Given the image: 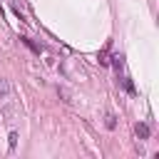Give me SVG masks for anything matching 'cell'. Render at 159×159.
Here are the masks:
<instances>
[{"label":"cell","mask_w":159,"mask_h":159,"mask_svg":"<svg viewBox=\"0 0 159 159\" xmlns=\"http://www.w3.org/2000/svg\"><path fill=\"white\" fill-rule=\"evenodd\" d=\"M134 132H137V137H139V139H149V127H147L144 122H139V124L134 127Z\"/></svg>","instance_id":"6da1fadb"},{"label":"cell","mask_w":159,"mask_h":159,"mask_svg":"<svg viewBox=\"0 0 159 159\" xmlns=\"http://www.w3.org/2000/svg\"><path fill=\"white\" fill-rule=\"evenodd\" d=\"M7 94H10V82L0 80V97H7Z\"/></svg>","instance_id":"7a4b0ae2"},{"label":"cell","mask_w":159,"mask_h":159,"mask_svg":"<svg viewBox=\"0 0 159 159\" xmlns=\"http://www.w3.org/2000/svg\"><path fill=\"white\" fill-rule=\"evenodd\" d=\"M22 42H25V45H27V47H30L32 52H37V55H40V50H42V47H37V45H35L32 40H27V37H22Z\"/></svg>","instance_id":"3957f363"},{"label":"cell","mask_w":159,"mask_h":159,"mask_svg":"<svg viewBox=\"0 0 159 159\" xmlns=\"http://www.w3.org/2000/svg\"><path fill=\"white\" fill-rule=\"evenodd\" d=\"M104 124H107L109 129H114V127H117V119H114V114H107V117H104Z\"/></svg>","instance_id":"277c9868"},{"label":"cell","mask_w":159,"mask_h":159,"mask_svg":"<svg viewBox=\"0 0 159 159\" xmlns=\"http://www.w3.org/2000/svg\"><path fill=\"white\" fill-rule=\"evenodd\" d=\"M15 144H17V134H15V132H10V147L15 149Z\"/></svg>","instance_id":"5b68a950"},{"label":"cell","mask_w":159,"mask_h":159,"mask_svg":"<svg viewBox=\"0 0 159 159\" xmlns=\"http://www.w3.org/2000/svg\"><path fill=\"white\" fill-rule=\"evenodd\" d=\"M15 2H17V0H15Z\"/></svg>","instance_id":"8992f818"}]
</instances>
